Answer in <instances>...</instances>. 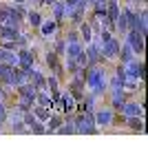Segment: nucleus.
<instances>
[{
    "mask_svg": "<svg viewBox=\"0 0 148 155\" xmlns=\"http://www.w3.org/2000/svg\"><path fill=\"white\" fill-rule=\"evenodd\" d=\"M113 64V62H111ZM111 64H95V67H86V73H84V84H86V91H91L97 100H104L108 91V69Z\"/></svg>",
    "mask_w": 148,
    "mask_h": 155,
    "instance_id": "1",
    "label": "nucleus"
},
{
    "mask_svg": "<svg viewBox=\"0 0 148 155\" xmlns=\"http://www.w3.org/2000/svg\"><path fill=\"white\" fill-rule=\"evenodd\" d=\"M71 122L75 126V135H97V133H102L95 126L93 111H82V113L75 111V113H71Z\"/></svg>",
    "mask_w": 148,
    "mask_h": 155,
    "instance_id": "2",
    "label": "nucleus"
},
{
    "mask_svg": "<svg viewBox=\"0 0 148 155\" xmlns=\"http://www.w3.org/2000/svg\"><path fill=\"white\" fill-rule=\"evenodd\" d=\"M113 113H115V111H113L106 102H102V100L97 102V107L93 109L95 126H97V129H100L102 133H104V131H111V124H113Z\"/></svg>",
    "mask_w": 148,
    "mask_h": 155,
    "instance_id": "3",
    "label": "nucleus"
},
{
    "mask_svg": "<svg viewBox=\"0 0 148 155\" xmlns=\"http://www.w3.org/2000/svg\"><path fill=\"white\" fill-rule=\"evenodd\" d=\"M124 42L133 49V53H135L137 58H144V53H146V36L137 33L135 29H128L124 33Z\"/></svg>",
    "mask_w": 148,
    "mask_h": 155,
    "instance_id": "4",
    "label": "nucleus"
},
{
    "mask_svg": "<svg viewBox=\"0 0 148 155\" xmlns=\"http://www.w3.org/2000/svg\"><path fill=\"white\" fill-rule=\"evenodd\" d=\"M119 47H122V40H119V36H111L106 42H102V45H100L102 60H106V62H117Z\"/></svg>",
    "mask_w": 148,
    "mask_h": 155,
    "instance_id": "5",
    "label": "nucleus"
},
{
    "mask_svg": "<svg viewBox=\"0 0 148 155\" xmlns=\"http://www.w3.org/2000/svg\"><path fill=\"white\" fill-rule=\"evenodd\" d=\"M144 58H133L130 62L124 64V75L126 80H135V82H144Z\"/></svg>",
    "mask_w": 148,
    "mask_h": 155,
    "instance_id": "6",
    "label": "nucleus"
},
{
    "mask_svg": "<svg viewBox=\"0 0 148 155\" xmlns=\"http://www.w3.org/2000/svg\"><path fill=\"white\" fill-rule=\"evenodd\" d=\"M36 33H38V36L44 40V42H51V40L60 33V27H58V22H55L51 16H44V20H42V25L38 27Z\"/></svg>",
    "mask_w": 148,
    "mask_h": 155,
    "instance_id": "7",
    "label": "nucleus"
},
{
    "mask_svg": "<svg viewBox=\"0 0 148 155\" xmlns=\"http://www.w3.org/2000/svg\"><path fill=\"white\" fill-rule=\"evenodd\" d=\"M16 55H18V67H38V51L31 45L16 49Z\"/></svg>",
    "mask_w": 148,
    "mask_h": 155,
    "instance_id": "8",
    "label": "nucleus"
},
{
    "mask_svg": "<svg viewBox=\"0 0 148 155\" xmlns=\"http://www.w3.org/2000/svg\"><path fill=\"white\" fill-rule=\"evenodd\" d=\"M66 91L73 95V100L75 102H80L82 97H84V93H86V84H84V78H80V75H71V78H66Z\"/></svg>",
    "mask_w": 148,
    "mask_h": 155,
    "instance_id": "9",
    "label": "nucleus"
},
{
    "mask_svg": "<svg viewBox=\"0 0 148 155\" xmlns=\"http://www.w3.org/2000/svg\"><path fill=\"white\" fill-rule=\"evenodd\" d=\"M53 111H58V113L62 115H71L73 111H75V100H73V95L69 93V91H62L60 97H58V102H55V109Z\"/></svg>",
    "mask_w": 148,
    "mask_h": 155,
    "instance_id": "10",
    "label": "nucleus"
},
{
    "mask_svg": "<svg viewBox=\"0 0 148 155\" xmlns=\"http://www.w3.org/2000/svg\"><path fill=\"white\" fill-rule=\"evenodd\" d=\"M49 13H51V18L58 22V27H60V31H64V27H66V7H64V2L62 0H55V2L51 5V9H49Z\"/></svg>",
    "mask_w": 148,
    "mask_h": 155,
    "instance_id": "11",
    "label": "nucleus"
},
{
    "mask_svg": "<svg viewBox=\"0 0 148 155\" xmlns=\"http://www.w3.org/2000/svg\"><path fill=\"white\" fill-rule=\"evenodd\" d=\"M47 13L36 9V7H31V9H27V18H24V25L29 31H38V27L42 25V20H44Z\"/></svg>",
    "mask_w": 148,
    "mask_h": 155,
    "instance_id": "12",
    "label": "nucleus"
},
{
    "mask_svg": "<svg viewBox=\"0 0 148 155\" xmlns=\"http://www.w3.org/2000/svg\"><path fill=\"white\" fill-rule=\"evenodd\" d=\"M124 131L133 133V135H146V124H144V117H126V124H124Z\"/></svg>",
    "mask_w": 148,
    "mask_h": 155,
    "instance_id": "13",
    "label": "nucleus"
},
{
    "mask_svg": "<svg viewBox=\"0 0 148 155\" xmlns=\"http://www.w3.org/2000/svg\"><path fill=\"white\" fill-rule=\"evenodd\" d=\"M29 84H31L36 91H47V73H42L40 69L36 67V69L31 71V75H29Z\"/></svg>",
    "mask_w": 148,
    "mask_h": 155,
    "instance_id": "14",
    "label": "nucleus"
},
{
    "mask_svg": "<svg viewBox=\"0 0 148 155\" xmlns=\"http://www.w3.org/2000/svg\"><path fill=\"white\" fill-rule=\"evenodd\" d=\"M135 31L148 36V9L146 7H137V22H135Z\"/></svg>",
    "mask_w": 148,
    "mask_h": 155,
    "instance_id": "15",
    "label": "nucleus"
},
{
    "mask_svg": "<svg viewBox=\"0 0 148 155\" xmlns=\"http://www.w3.org/2000/svg\"><path fill=\"white\" fill-rule=\"evenodd\" d=\"M24 29L16 25H0V40H16Z\"/></svg>",
    "mask_w": 148,
    "mask_h": 155,
    "instance_id": "16",
    "label": "nucleus"
},
{
    "mask_svg": "<svg viewBox=\"0 0 148 155\" xmlns=\"http://www.w3.org/2000/svg\"><path fill=\"white\" fill-rule=\"evenodd\" d=\"M77 33H80V40L84 42V45H88V42L95 38V33H93V27H91V22H88L86 18H84L80 25H77Z\"/></svg>",
    "mask_w": 148,
    "mask_h": 155,
    "instance_id": "17",
    "label": "nucleus"
},
{
    "mask_svg": "<svg viewBox=\"0 0 148 155\" xmlns=\"http://www.w3.org/2000/svg\"><path fill=\"white\" fill-rule=\"evenodd\" d=\"M62 122H64V115L58 113V111H53V113L49 115V120L44 122V126H47V135H53L55 129H58V126H60Z\"/></svg>",
    "mask_w": 148,
    "mask_h": 155,
    "instance_id": "18",
    "label": "nucleus"
},
{
    "mask_svg": "<svg viewBox=\"0 0 148 155\" xmlns=\"http://www.w3.org/2000/svg\"><path fill=\"white\" fill-rule=\"evenodd\" d=\"M66 42V40H64ZM84 51V42L82 40H73V42H66V51H64V58H77Z\"/></svg>",
    "mask_w": 148,
    "mask_h": 155,
    "instance_id": "19",
    "label": "nucleus"
},
{
    "mask_svg": "<svg viewBox=\"0 0 148 155\" xmlns=\"http://www.w3.org/2000/svg\"><path fill=\"white\" fill-rule=\"evenodd\" d=\"M133 58H135V53H133V49L126 45V42H122V47H119V53H117V62H122V64H126V62H130Z\"/></svg>",
    "mask_w": 148,
    "mask_h": 155,
    "instance_id": "20",
    "label": "nucleus"
},
{
    "mask_svg": "<svg viewBox=\"0 0 148 155\" xmlns=\"http://www.w3.org/2000/svg\"><path fill=\"white\" fill-rule=\"evenodd\" d=\"M36 104H40V107H47V109H55V102L51 100V95H49V91H38L36 95Z\"/></svg>",
    "mask_w": 148,
    "mask_h": 155,
    "instance_id": "21",
    "label": "nucleus"
},
{
    "mask_svg": "<svg viewBox=\"0 0 148 155\" xmlns=\"http://www.w3.org/2000/svg\"><path fill=\"white\" fill-rule=\"evenodd\" d=\"M31 113L36 115V120H40V122H47L49 115H51L53 111L47 109V107H40V104H33V107H31Z\"/></svg>",
    "mask_w": 148,
    "mask_h": 155,
    "instance_id": "22",
    "label": "nucleus"
},
{
    "mask_svg": "<svg viewBox=\"0 0 148 155\" xmlns=\"http://www.w3.org/2000/svg\"><path fill=\"white\" fill-rule=\"evenodd\" d=\"M29 133H33V135H47V126H44V122H33L31 126H29Z\"/></svg>",
    "mask_w": 148,
    "mask_h": 155,
    "instance_id": "23",
    "label": "nucleus"
},
{
    "mask_svg": "<svg viewBox=\"0 0 148 155\" xmlns=\"http://www.w3.org/2000/svg\"><path fill=\"white\" fill-rule=\"evenodd\" d=\"M31 2H33V7H36V9H40V11H49L55 0H31Z\"/></svg>",
    "mask_w": 148,
    "mask_h": 155,
    "instance_id": "24",
    "label": "nucleus"
},
{
    "mask_svg": "<svg viewBox=\"0 0 148 155\" xmlns=\"http://www.w3.org/2000/svg\"><path fill=\"white\" fill-rule=\"evenodd\" d=\"M7 115H9V111H7V104L0 102V133H2L5 126H7Z\"/></svg>",
    "mask_w": 148,
    "mask_h": 155,
    "instance_id": "25",
    "label": "nucleus"
},
{
    "mask_svg": "<svg viewBox=\"0 0 148 155\" xmlns=\"http://www.w3.org/2000/svg\"><path fill=\"white\" fill-rule=\"evenodd\" d=\"M9 22V2H0V25Z\"/></svg>",
    "mask_w": 148,
    "mask_h": 155,
    "instance_id": "26",
    "label": "nucleus"
},
{
    "mask_svg": "<svg viewBox=\"0 0 148 155\" xmlns=\"http://www.w3.org/2000/svg\"><path fill=\"white\" fill-rule=\"evenodd\" d=\"M62 2H64V7H66V9H73V7H75L77 2H80V0H62Z\"/></svg>",
    "mask_w": 148,
    "mask_h": 155,
    "instance_id": "27",
    "label": "nucleus"
},
{
    "mask_svg": "<svg viewBox=\"0 0 148 155\" xmlns=\"http://www.w3.org/2000/svg\"><path fill=\"white\" fill-rule=\"evenodd\" d=\"M9 2H16V5H27L29 0H9Z\"/></svg>",
    "mask_w": 148,
    "mask_h": 155,
    "instance_id": "28",
    "label": "nucleus"
},
{
    "mask_svg": "<svg viewBox=\"0 0 148 155\" xmlns=\"http://www.w3.org/2000/svg\"><path fill=\"white\" fill-rule=\"evenodd\" d=\"M97 2H108V0H88V5H97Z\"/></svg>",
    "mask_w": 148,
    "mask_h": 155,
    "instance_id": "29",
    "label": "nucleus"
}]
</instances>
